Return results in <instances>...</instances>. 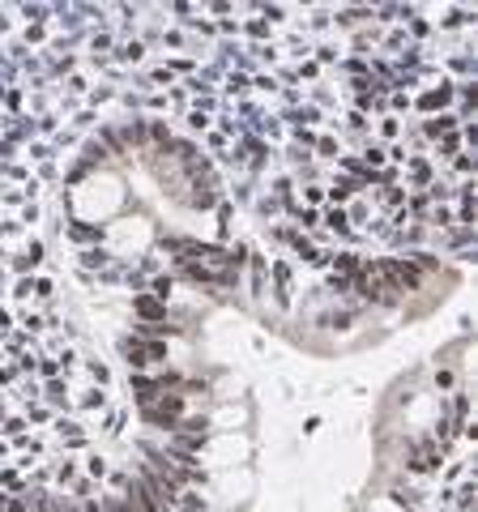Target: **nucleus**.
<instances>
[{
  "label": "nucleus",
  "mask_w": 478,
  "mask_h": 512,
  "mask_svg": "<svg viewBox=\"0 0 478 512\" xmlns=\"http://www.w3.org/2000/svg\"><path fill=\"white\" fill-rule=\"evenodd\" d=\"M141 419L163 431H175L184 423V393H158L150 406H141Z\"/></svg>",
  "instance_id": "obj_1"
},
{
  "label": "nucleus",
  "mask_w": 478,
  "mask_h": 512,
  "mask_svg": "<svg viewBox=\"0 0 478 512\" xmlns=\"http://www.w3.org/2000/svg\"><path fill=\"white\" fill-rule=\"evenodd\" d=\"M440 457H444L440 444H419L410 453V474H432V470H440Z\"/></svg>",
  "instance_id": "obj_2"
},
{
  "label": "nucleus",
  "mask_w": 478,
  "mask_h": 512,
  "mask_svg": "<svg viewBox=\"0 0 478 512\" xmlns=\"http://www.w3.org/2000/svg\"><path fill=\"white\" fill-rule=\"evenodd\" d=\"M133 308H137L141 316H146L150 325H154V320H167V308H163V303H154L150 295H137V303H133Z\"/></svg>",
  "instance_id": "obj_3"
},
{
  "label": "nucleus",
  "mask_w": 478,
  "mask_h": 512,
  "mask_svg": "<svg viewBox=\"0 0 478 512\" xmlns=\"http://www.w3.org/2000/svg\"><path fill=\"white\" fill-rule=\"evenodd\" d=\"M355 188H359L355 180H338V184H333V188H329V197H333V201H338V205H342V201H350V192H355Z\"/></svg>",
  "instance_id": "obj_4"
},
{
  "label": "nucleus",
  "mask_w": 478,
  "mask_h": 512,
  "mask_svg": "<svg viewBox=\"0 0 478 512\" xmlns=\"http://www.w3.org/2000/svg\"><path fill=\"white\" fill-rule=\"evenodd\" d=\"M274 278H278V299L286 303L291 299V274H286V265H274Z\"/></svg>",
  "instance_id": "obj_5"
},
{
  "label": "nucleus",
  "mask_w": 478,
  "mask_h": 512,
  "mask_svg": "<svg viewBox=\"0 0 478 512\" xmlns=\"http://www.w3.org/2000/svg\"><path fill=\"white\" fill-rule=\"evenodd\" d=\"M325 222H329L333 231H350V227H346V222H350V214L342 210V205H338V210H329V214H325Z\"/></svg>",
  "instance_id": "obj_6"
},
{
  "label": "nucleus",
  "mask_w": 478,
  "mask_h": 512,
  "mask_svg": "<svg viewBox=\"0 0 478 512\" xmlns=\"http://www.w3.org/2000/svg\"><path fill=\"white\" fill-rule=\"evenodd\" d=\"M410 175H414V184H427V180H432V167H427L423 158H414V163H410Z\"/></svg>",
  "instance_id": "obj_7"
},
{
  "label": "nucleus",
  "mask_w": 478,
  "mask_h": 512,
  "mask_svg": "<svg viewBox=\"0 0 478 512\" xmlns=\"http://www.w3.org/2000/svg\"><path fill=\"white\" fill-rule=\"evenodd\" d=\"M141 52H146V43H120V60H141Z\"/></svg>",
  "instance_id": "obj_8"
},
{
  "label": "nucleus",
  "mask_w": 478,
  "mask_h": 512,
  "mask_svg": "<svg viewBox=\"0 0 478 512\" xmlns=\"http://www.w3.org/2000/svg\"><path fill=\"white\" fill-rule=\"evenodd\" d=\"M171 286H175L171 278H154V282H150V295H154V299H167V295H171Z\"/></svg>",
  "instance_id": "obj_9"
},
{
  "label": "nucleus",
  "mask_w": 478,
  "mask_h": 512,
  "mask_svg": "<svg viewBox=\"0 0 478 512\" xmlns=\"http://www.w3.org/2000/svg\"><path fill=\"white\" fill-rule=\"evenodd\" d=\"M69 235H73V239H86V244H90V239H99V231H94V227H82V222H73Z\"/></svg>",
  "instance_id": "obj_10"
},
{
  "label": "nucleus",
  "mask_w": 478,
  "mask_h": 512,
  "mask_svg": "<svg viewBox=\"0 0 478 512\" xmlns=\"http://www.w3.org/2000/svg\"><path fill=\"white\" fill-rule=\"evenodd\" d=\"M227 90H231V94H244V90H248V77L231 73V77H227Z\"/></svg>",
  "instance_id": "obj_11"
},
{
  "label": "nucleus",
  "mask_w": 478,
  "mask_h": 512,
  "mask_svg": "<svg viewBox=\"0 0 478 512\" xmlns=\"http://www.w3.org/2000/svg\"><path fill=\"white\" fill-rule=\"evenodd\" d=\"M188 124H193V128H210V116H205V111L197 107V111H193V116H188Z\"/></svg>",
  "instance_id": "obj_12"
},
{
  "label": "nucleus",
  "mask_w": 478,
  "mask_h": 512,
  "mask_svg": "<svg viewBox=\"0 0 478 512\" xmlns=\"http://www.w3.org/2000/svg\"><path fill=\"white\" fill-rule=\"evenodd\" d=\"M90 474H94V478H103V474H107V466H103V457H94V461H90Z\"/></svg>",
  "instance_id": "obj_13"
},
{
  "label": "nucleus",
  "mask_w": 478,
  "mask_h": 512,
  "mask_svg": "<svg viewBox=\"0 0 478 512\" xmlns=\"http://www.w3.org/2000/svg\"><path fill=\"white\" fill-rule=\"evenodd\" d=\"M316 150H321V158H333V141L325 137V141H316Z\"/></svg>",
  "instance_id": "obj_14"
},
{
  "label": "nucleus",
  "mask_w": 478,
  "mask_h": 512,
  "mask_svg": "<svg viewBox=\"0 0 478 512\" xmlns=\"http://www.w3.org/2000/svg\"><path fill=\"white\" fill-rule=\"evenodd\" d=\"M60 512H82V508H73V504H65V508H60Z\"/></svg>",
  "instance_id": "obj_15"
}]
</instances>
